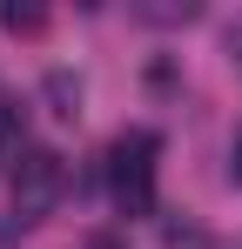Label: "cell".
Returning a JSON list of instances; mask_svg holds the SVG:
<instances>
[{"mask_svg": "<svg viewBox=\"0 0 242 249\" xmlns=\"http://www.w3.org/2000/svg\"><path fill=\"white\" fill-rule=\"evenodd\" d=\"M87 249H121V236H108V229H101V236H87Z\"/></svg>", "mask_w": 242, "mask_h": 249, "instance_id": "obj_8", "label": "cell"}, {"mask_svg": "<svg viewBox=\"0 0 242 249\" xmlns=\"http://www.w3.org/2000/svg\"><path fill=\"white\" fill-rule=\"evenodd\" d=\"M155 155H161L155 128H128L108 148V189L121 215H155Z\"/></svg>", "mask_w": 242, "mask_h": 249, "instance_id": "obj_1", "label": "cell"}, {"mask_svg": "<svg viewBox=\"0 0 242 249\" xmlns=\"http://www.w3.org/2000/svg\"><path fill=\"white\" fill-rule=\"evenodd\" d=\"M168 249H208L202 229H168Z\"/></svg>", "mask_w": 242, "mask_h": 249, "instance_id": "obj_6", "label": "cell"}, {"mask_svg": "<svg viewBox=\"0 0 242 249\" xmlns=\"http://www.w3.org/2000/svg\"><path fill=\"white\" fill-rule=\"evenodd\" d=\"M27 148H34V142H27V128H20V108H14V101H0V175H14Z\"/></svg>", "mask_w": 242, "mask_h": 249, "instance_id": "obj_4", "label": "cell"}, {"mask_svg": "<svg viewBox=\"0 0 242 249\" xmlns=\"http://www.w3.org/2000/svg\"><path fill=\"white\" fill-rule=\"evenodd\" d=\"M7 189H14V215H20V222H40V215H54L61 189H68V162H61L54 148H27L20 168L7 175Z\"/></svg>", "mask_w": 242, "mask_h": 249, "instance_id": "obj_2", "label": "cell"}, {"mask_svg": "<svg viewBox=\"0 0 242 249\" xmlns=\"http://www.w3.org/2000/svg\"><path fill=\"white\" fill-rule=\"evenodd\" d=\"M0 20H7L14 34H40V20H47V14H40V7H7Z\"/></svg>", "mask_w": 242, "mask_h": 249, "instance_id": "obj_5", "label": "cell"}, {"mask_svg": "<svg viewBox=\"0 0 242 249\" xmlns=\"http://www.w3.org/2000/svg\"><path fill=\"white\" fill-rule=\"evenodd\" d=\"M229 61H236V68H242V20H236V27H229Z\"/></svg>", "mask_w": 242, "mask_h": 249, "instance_id": "obj_7", "label": "cell"}, {"mask_svg": "<svg viewBox=\"0 0 242 249\" xmlns=\"http://www.w3.org/2000/svg\"><path fill=\"white\" fill-rule=\"evenodd\" d=\"M229 175L242 182V128H236V162H229Z\"/></svg>", "mask_w": 242, "mask_h": 249, "instance_id": "obj_9", "label": "cell"}, {"mask_svg": "<svg viewBox=\"0 0 242 249\" xmlns=\"http://www.w3.org/2000/svg\"><path fill=\"white\" fill-rule=\"evenodd\" d=\"M40 101H47L54 122H81V81L68 74V68H54V74L40 81Z\"/></svg>", "mask_w": 242, "mask_h": 249, "instance_id": "obj_3", "label": "cell"}]
</instances>
